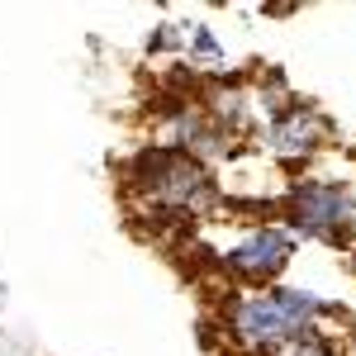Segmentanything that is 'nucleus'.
Here are the masks:
<instances>
[{"label": "nucleus", "instance_id": "nucleus-1", "mask_svg": "<svg viewBox=\"0 0 356 356\" xmlns=\"http://www.w3.org/2000/svg\"><path fill=\"white\" fill-rule=\"evenodd\" d=\"M129 191H134L138 209L147 219L162 223H186V219H204L219 204V186L209 176V166L195 162L181 147H143L129 166Z\"/></svg>", "mask_w": 356, "mask_h": 356}, {"label": "nucleus", "instance_id": "nucleus-2", "mask_svg": "<svg viewBox=\"0 0 356 356\" xmlns=\"http://www.w3.org/2000/svg\"><path fill=\"white\" fill-rule=\"evenodd\" d=\"M323 314H328V304L318 295L271 285V290H257V295H238L228 304V314H223V328L243 352L266 356L280 342H290L300 332H314Z\"/></svg>", "mask_w": 356, "mask_h": 356}, {"label": "nucleus", "instance_id": "nucleus-3", "mask_svg": "<svg viewBox=\"0 0 356 356\" xmlns=\"http://www.w3.org/2000/svg\"><path fill=\"white\" fill-rule=\"evenodd\" d=\"M285 219L314 243L342 247L356 233V195L342 181H295L285 195Z\"/></svg>", "mask_w": 356, "mask_h": 356}, {"label": "nucleus", "instance_id": "nucleus-4", "mask_svg": "<svg viewBox=\"0 0 356 356\" xmlns=\"http://www.w3.org/2000/svg\"><path fill=\"white\" fill-rule=\"evenodd\" d=\"M290 257H295V238H290L280 223H266V228L247 233L238 247H228V252H223V266L233 275H243V280L271 285L275 275L290 266Z\"/></svg>", "mask_w": 356, "mask_h": 356}, {"label": "nucleus", "instance_id": "nucleus-5", "mask_svg": "<svg viewBox=\"0 0 356 356\" xmlns=\"http://www.w3.org/2000/svg\"><path fill=\"white\" fill-rule=\"evenodd\" d=\"M261 138H266V152L271 157H280V162H304L328 138V119L314 110V105L295 100V105H285L275 119H266V134Z\"/></svg>", "mask_w": 356, "mask_h": 356}, {"label": "nucleus", "instance_id": "nucleus-6", "mask_svg": "<svg viewBox=\"0 0 356 356\" xmlns=\"http://www.w3.org/2000/svg\"><path fill=\"white\" fill-rule=\"evenodd\" d=\"M266 356H332V342L314 328V332H300V337H290V342L271 347Z\"/></svg>", "mask_w": 356, "mask_h": 356}, {"label": "nucleus", "instance_id": "nucleus-7", "mask_svg": "<svg viewBox=\"0 0 356 356\" xmlns=\"http://www.w3.org/2000/svg\"><path fill=\"white\" fill-rule=\"evenodd\" d=\"M181 38H186V53H191V57H204V62H219V57H223L219 38H214V33H209L204 24H191L186 33H181Z\"/></svg>", "mask_w": 356, "mask_h": 356}, {"label": "nucleus", "instance_id": "nucleus-8", "mask_svg": "<svg viewBox=\"0 0 356 356\" xmlns=\"http://www.w3.org/2000/svg\"><path fill=\"white\" fill-rule=\"evenodd\" d=\"M0 295H5V285H0Z\"/></svg>", "mask_w": 356, "mask_h": 356}]
</instances>
